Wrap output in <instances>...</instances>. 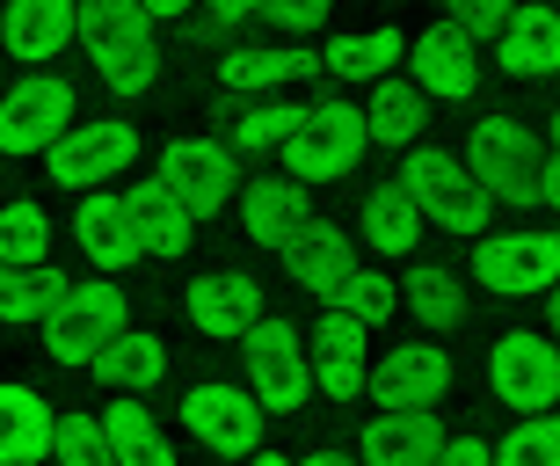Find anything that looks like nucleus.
Listing matches in <instances>:
<instances>
[{
  "instance_id": "nucleus-1",
  "label": "nucleus",
  "mask_w": 560,
  "mask_h": 466,
  "mask_svg": "<svg viewBox=\"0 0 560 466\" xmlns=\"http://www.w3.org/2000/svg\"><path fill=\"white\" fill-rule=\"evenodd\" d=\"M95 66V81L109 95H145L161 81V51H153V15L139 0H81V37H73Z\"/></svg>"
},
{
  "instance_id": "nucleus-2",
  "label": "nucleus",
  "mask_w": 560,
  "mask_h": 466,
  "mask_svg": "<svg viewBox=\"0 0 560 466\" xmlns=\"http://www.w3.org/2000/svg\"><path fill=\"white\" fill-rule=\"evenodd\" d=\"M125 328H131V299H125V284H109V270H103V277H88V284H66V299L44 314V358L88 372Z\"/></svg>"
},
{
  "instance_id": "nucleus-3",
  "label": "nucleus",
  "mask_w": 560,
  "mask_h": 466,
  "mask_svg": "<svg viewBox=\"0 0 560 466\" xmlns=\"http://www.w3.org/2000/svg\"><path fill=\"white\" fill-rule=\"evenodd\" d=\"M400 190L422 205V219L436 233H488V219H495V197L474 183L466 153H444V147H408Z\"/></svg>"
},
{
  "instance_id": "nucleus-4",
  "label": "nucleus",
  "mask_w": 560,
  "mask_h": 466,
  "mask_svg": "<svg viewBox=\"0 0 560 466\" xmlns=\"http://www.w3.org/2000/svg\"><path fill=\"white\" fill-rule=\"evenodd\" d=\"M241 372H248L255 401L270 408V416H299L313 401V350L284 314H262L241 336Z\"/></svg>"
},
{
  "instance_id": "nucleus-5",
  "label": "nucleus",
  "mask_w": 560,
  "mask_h": 466,
  "mask_svg": "<svg viewBox=\"0 0 560 466\" xmlns=\"http://www.w3.org/2000/svg\"><path fill=\"white\" fill-rule=\"evenodd\" d=\"M364 147H372L364 109L342 103V95H320V103H306L299 131L284 139V175H299V183H342L364 161Z\"/></svg>"
},
{
  "instance_id": "nucleus-6",
  "label": "nucleus",
  "mask_w": 560,
  "mask_h": 466,
  "mask_svg": "<svg viewBox=\"0 0 560 466\" xmlns=\"http://www.w3.org/2000/svg\"><path fill=\"white\" fill-rule=\"evenodd\" d=\"M466 168H474V183L495 205H539V175H546V147L532 139V131L517 125V117H480L474 139H466Z\"/></svg>"
},
{
  "instance_id": "nucleus-7",
  "label": "nucleus",
  "mask_w": 560,
  "mask_h": 466,
  "mask_svg": "<svg viewBox=\"0 0 560 466\" xmlns=\"http://www.w3.org/2000/svg\"><path fill=\"white\" fill-rule=\"evenodd\" d=\"M474 284L495 299H532L560 284V233L517 226V233H474Z\"/></svg>"
},
{
  "instance_id": "nucleus-8",
  "label": "nucleus",
  "mask_w": 560,
  "mask_h": 466,
  "mask_svg": "<svg viewBox=\"0 0 560 466\" xmlns=\"http://www.w3.org/2000/svg\"><path fill=\"white\" fill-rule=\"evenodd\" d=\"M488 394L517 416H539L560 408V342L539 328H510V336L488 342Z\"/></svg>"
},
{
  "instance_id": "nucleus-9",
  "label": "nucleus",
  "mask_w": 560,
  "mask_h": 466,
  "mask_svg": "<svg viewBox=\"0 0 560 466\" xmlns=\"http://www.w3.org/2000/svg\"><path fill=\"white\" fill-rule=\"evenodd\" d=\"M131 161H139V131L125 125V117H95V125H66L59 139H51V153H44V168H51V183L59 190H103L109 175H125Z\"/></svg>"
},
{
  "instance_id": "nucleus-10",
  "label": "nucleus",
  "mask_w": 560,
  "mask_h": 466,
  "mask_svg": "<svg viewBox=\"0 0 560 466\" xmlns=\"http://www.w3.org/2000/svg\"><path fill=\"white\" fill-rule=\"evenodd\" d=\"M73 125V88L59 73L30 66L8 95H0V153L8 161H30V153H51V139Z\"/></svg>"
},
{
  "instance_id": "nucleus-11",
  "label": "nucleus",
  "mask_w": 560,
  "mask_h": 466,
  "mask_svg": "<svg viewBox=\"0 0 560 466\" xmlns=\"http://www.w3.org/2000/svg\"><path fill=\"white\" fill-rule=\"evenodd\" d=\"M262 416L270 408L255 401V386H189L183 394V430L197 438L205 452H226V459H248V452H262Z\"/></svg>"
},
{
  "instance_id": "nucleus-12",
  "label": "nucleus",
  "mask_w": 560,
  "mask_h": 466,
  "mask_svg": "<svg viewBox=\"0 0 560 466\" xmlns=\"http://www.w3.org/2000/svg\"><path fill=\"white\" fill-rule=\"evenodd\" d=\"M153 175H161L197 219L226 212L233 197H241V161H233V147H219V139H167Z\"/></svg>"
},
{
  "instance_id": "nucleus-13",
  "label": "nucleus",
  "mask_w": 560,
  "mask_h": 466,
  "mask_svg": "<svg viewBox=\"0 0 560 466\" xmlns=\"http://www.w3.org/2000/svg\"><path fill=\"white\" fill-rule=\"evenodd\" d=\"M183 314H189V328H197V336L241 342L255 321H262V284H255L248 270H205V277H189Z\"/></svg>"
},
{
  "instance_id": "nucleus-14",
  "label": "nucleus",
  "mask_w": 560,
  "mask_h": 466,
  "mask_svg": "<svg viewBox=\"0 0 560 466\" xmlns=\"http://www.w3.org/2000/svg\"><path fill=\"white\" fill-rule=\"evenodd\" d=\"M408 66H416V88L430 103H474L480 88V51L458 22H436L422 37H408Z\"/></svg>"
},
{
  "instance_id": "nucleus-15",
  "label": "nucleus",
  "mask_w": 560,
  "mask_h": 466,
  "mask_svg": "<svg viewBox=\"0 0 560 466\" xmlns=\"http://www.w3.org/2000/svg\"><path fill=\"white\" fill-rule=\"evenodd\" d=\"M378 408H436L452 394V358L436 350V342H400L386 358L372 364V380H364Z\"/></svg>"
},
{
  "instance_id": "nucleus-16",
  "label": "nucleus",
  "mask_w": 560,
  "mask_h": 466,
  "mask_svg": "<svg viewBox=\"0 0 560 466\" xmlns=\"http://www.w3.org/2000/svg\"><path fill=\"white\" fill-rule=\"evenodd\" d=\"M277 255H284V277H291V284L328 306V299L350 284V270H357V233L328 226V219H306V226L291 233Z\"/></svg>"
},
{
  "instance_id": "nucleus-17",
  "label": "nucleus",
  "mask_w": 560,
  "mask_h": 466,
  "mask_svg": "<svg viewBox=\"0 0 560 466\" xmlns=\"http://www.w3.org/2000/svg\"><path fill=\"white\" fill-rule=\"evenodd\" d=\"M364 321L342 314V306H328L320 314V328L306 336L313 350V394H328V401H357L364 394V380H372V364H364Z\"/></svg>"
},
{
  "instance_id": "nucleus-18",
  "label": "nucleus",
  "mask_w": 560,
  "mask_h": 466,
  "mask_svg": "<svg viewBox=\"0 0 560 466\" xmlns=\"http://www.w3.org/2000/svg\"><path fill=\"white\" fill-rule=\"evenodd\" d=\"M73 241H81V255L95 263V270H131V263H145V241H139V219H131V197L81 190Z\"/></svg>"
},
{
  "instance_id": "nucleus-19",
  "label": "nucleus",
  "mask_w": 560,
  "mask_h": 466,
  "mask_svg": "<svg viewBox=\"0 0 560 466\" xmlns=\"http://www.w3.org/2000/svg\"><path fill=\"white\" fill-rule=\"evenodd\" d=\"M444 452V423L430 408H378L372 423L357 430V459L364 466H430Z\"/></svg>"
},
{
  "instance_id": "nucleus-20",
  "label": "nucleus",
  "mask_w": 560,
  "mask_h": 466,
  "mask_svg": "<svg viewBox=\"0 0 560 466\" xmlns=\"http://www.w3.org/2000/svg\"><path fill=\"white\" fill-rule=\"evenodd\" d=\"M241 233H248L255 248H284L291 233L313 219V205H306V183L299 175H255V183H241Z\"/></svg>"
},
{
  "instance_id": "nucleus-21",
  "label": "nucleus",
  "mask_w": 560,
  "mask_h": 466,
  "mask_svg": "<svg viewBox=\"0 0 560 466\" xmlns=\"http://www.w3.org/2000/svg\"><path fill=\"white\" fill-rule=\"evenodd\" d=\"M495 51H502V73H517V81H546V73H560V8H546V0H517L510 22L495 30Z\"/></svg>"
},
{
  "instance_id": "nucleus-22",
  "label": "nucleus",
  "mask_w": 560,
  "mask_h": 466,
  "mask_svg": "<svg viewBox=\"0 0 560 466\" xmlns=\"http://www.w3.org/2000/svg\"><path fill=\"white\" fill-rule=\"evenodd\" d=\"M320 73V51L313 44H233L219 59V81L241 88V95H277L291 81H313Z\"/></svg>"
},
{
  "instance_id": "nucleus-23",
  "label": "nucleus",
  "mask_w": 560,
  "mask_h": 466,
  "mask_svg": "<svg viewBox=\"0 0 560 466\" xmlns=\"http://www.w3.org/2000/svg\"><path fill=\"white\" fill-rule=\"evenodd\" d=\"M103 459L109 466H175V438L153 423L145 394H117L103 408Z\"/></svg>"
},
{
  "instance_id": "nucleus-24",
  "label": "nucleus",
  "mask_w": 560,
  "mask_h": 466,
  "mask_svg": "<svg viewBox=\"0 0 560 466\" xmlns=\"http://www.w3.org/2000/svg\"><path fill=\"white\" fill-rule=\"evenodd\" d=\"M81 37V0H8V30L0 44L15 51V59H59L66 44Z\"/></svg>"
},
{
  "instance_id": "nucleus-25",
  "label": "nucleus",
  "mask_w": 560,
  "mask_h": 466,
  "mask_svg": "<svg viewBox=\"0 0 560 466\" xmlns=\"http://www.w3.org/2000/svg\"><path fill=\"white\" fill-rule=\"evenodd\" d=\"M131 219H139V241H145V255H189V241H197V226H205V219L189 212L183 197L167 190L161 175H139V183H131Z\"/></svg>"
},
{
  "instance_id": "nucleus-26",
  "label": "nucleus",
  "mask_w": 560,
  "mask_h": 466,
  "mask_svg": "<svg viewBox=\"0 0 560 466\" xmlns=\"http://www.w3.org/2000/svg\"><path fill=\"white\" fill-rule=\"evenodd\" d=\"M422 233H430V219H422V205L400 190V183L364 190V205H357V241L372 255H416Z\"/></svg>"
},
{
  "instance_id": "nucleus-27",
  "label": "nucleus",
  "mask_w": 560,
  "mask_h": 466,
  "mask_svg": "<svg viewBox=\"0 0 560 466\" xmlns=\"http://www.w3.org/2000/svg\"><path fill=\"white\" fill-rule=\"evenodd\" d=\"M51 416L59 408L44 401L37 386L0 380V466H30L51 452Z\"/></svg>"
},
{
  "instance_id": "nucleus-28",
  "label": "nucleus",
  "mask_w": 560,
  "mask_h": 466,
  "mask_svg": "<svg viewBox=\"0 0 560 466\" xmlns=\"http://www.w3.org/2000/svg\"><path fill=\"white\" fill-rule=\"evenodd\" d=\"M88 372H95L103 386H117V394H153V386L167 380V342L153 336V328H125Z\"/></svg>"
},
{
  "instance_id": "nucleus-29",
  "label": "nucleus",
  "mask_w": 560,
  "mask_h": 466,
  "mask_svg": "<svg viewBox=\"0 0 560 466\" xmlns=\"http://www.w3.org/2000/svg\"><path fill=\"white\" fill-rule=\"evenodd\" d=\"M66 284H73V277L51 270V263H0V321H8V328H37L66 299Z\"/></svg>"
},
{
  "instance_id": "nucleus-30",
  "label": "nucleus",
  "mask_w": 560,
  "mask_h": 466,
  "mask_svg": "<svg viewBox=\"0 0 560 466\" xmlns=\"http://www.w3.org/2000/svg\"><path fill=\"white\" fill-rule=\"evenodd\" d=\"M400 59H408L400 30H350V37H328L320 73H335V81H386Z\"/></svg>"
},
{
  "instance_id": "nucleus-31",
  "label": "nucleus",
  "mask_w": 560,
  "mask_h": 466,
  "mask_svg": "<svg viewBox=\"0 0 560 466\" xmlns=\"http://www.w3.org/2000/svg\"><path fill=\"white\" fill-rule=\"evenodd\" d=\"M422 125H430V95L416 81H386L372 88V103H364V131H372V147H416Z\"/></svg>"
},
{
  "instance_id": "nucleus-32",
  "label": "nucleus",
  "mask_w": 560,
  "mask_h": 466,
  "mask_svg": "<svg viewBox=\"0 0 560 466\" xmlns=\"http://www.w3.org/2000/svg\"><path fill=\"white\" fill-rule=\"evenodd\" d=\"M400 306L422 321V328H458L466 321V292H458V277L444 263H416L408 284H400Z\"/></svg>"
},
{
  "instance_id": "nucleus-33",
  "label": "nucleus",
  "mask_w": 560,
  "mask_h": 466,
  "mask_svg": "<svg viewBox=\"0 0 560 466\" xmlns=\"http://www.w3.org/2000/svg\"><path fill=\"white\" fill-rule=\"evenodd\" d=\"M299 117H306V103H284V95H262V103H248L241 117H233V153L284 147L291 131H299Z\"/></svg>"
},
{
  "instance_id": "nucleus-34",
  "label": "nucleus",
  "mask_w": 560,
  "mask_h": 466,
  "mask_svg": "<svg viewBox=\"0 0 560 466\" xmlns=\"http://www.w3.org/2000/svg\"><path fill=\"white\" fill-rule=\"evenodd\" d=\"M0 263H51V219H44V205H30V197L0 205Z\"/></svg>"
},
{
  "instance_id": "nucleus-35",
  "label": "nucleus",
  "mask_w": 560,
  "mask_h": 466,
  "mask_svg": "<svg viewBox=\"0 0 560 466\" xmlns=\"http://www.w3.org/2000/svg\"><path fill=\"white\" fill-rule=\"evenodd\" d=\"M495 466H560V416L553 408L524 416V423L495 445Z\"/></svg>"
},
{
  "instance_id": "nucleus-36",
  "label": "nucleus",
  "mask_w": 560,
  "mask_h": 466,
  "mask_svg": "<svg viewBox=\"0 0 560 466\" xmlns=\"http://www.w3.org/2000/svg\"><path fill=\"white\" fill-rule=\"evenodd\" d=\"M328 306H342V314H357L364 328H386L394 321V306H400V284L386 270H350V284L328 299Z\"/></svg>"
},
{
  "instance_id": "nucleus-37",
  "label": "nucleus",
  "mask_w": 560,
  "mask_h": 466,
  "mask_svg": "<svg viewBox=\"0 0 560 466\" xmlns=\"http://www.w3.org/2000/svg\"><path fill=\"white\" fill-rule=\"evenodd\" d=\"M51 459L95 466V459H103V423H95L88 408H59V416H51Z\"/></svg>"
},
{
  "instance_id": "nucleus-38",
  "label": "nucleus",
  "mask_w": 560,
  "mask_h": 466,
  "mask_svg": "<svg viewBox=\"0 0 560 466\" xmlns=\"http://www.w3.org/2000/svg\"><path fill=\"white\" fill-rule=\"evenodd\" d=\"M510 8H517V0H444V22H458V30H466V37H495L502 22H510Z\"/></svg>"
},
{
  "instance_id": "nucleus-39",
  "label": "nucleus",
  "mask_w": 560,
  "mask_h": 466,
  "mask_svg": "<svg viewBox=\"0 0 560 466\" xmlns=\"http://www.w3.org/2000/svg\"><path fill=\"white\" fill-rule=\"evenodd\" d=\"M335 15V0H262V22H277L284 37H306Z\"/></svg>"
},
{
  "instance_id": "nucleus-40",
  "label": "nucleus",
  "mask_w": 560,
  "mask_h": 466,
  "mask_svg": "<svg viewBox=\"0 0 560 466\" xmlns=\"http://www.w3.org/2000/svg\"><path fill=\"white\" fill-rule=\"evenodd\" d=\"M248 22H262V0H211L205 8L211 37H233V30H248Z\"/></svg>"
},
{
  "instance_id": "nucleus-41",
  "label": "nucleus",
  "mask_w": 560,
  "mask_h": 466,
  "mask_svg": "<svg viewBox=\"0 0 560 466\" xmlns=\"http://www.w3.org/2000/svg\"><path fill=\"white\" fill-rule=\"evenodd\" d=\"M436 459L444 466H495V445H488V438H444Z\"/></svg>"
},
{
  "instance_id": "nucleus-42",
  "label": "nucleus",
  "mask_w": 560,
  "mask_h": 466,
  "mask_svg": "<svg viewBox=\"0 0 560 466\" xmlns=\"http://www.w3.org/2000/svg\"><path fill=\"white\" fill-rule=\"evenodd\" d=\"M539 205H553V212H560V147L546 153V175H539Z\"/></svg>"
},
{
  "instance_id": "nucleus-43",
  "label": "nucleus",
  "mask_w": 560,
  "mask_h": 466,
  "mask_svg": "<svg viewBox=\"0 0 560 466\" xmlns=\"http://www.w3.org/2000/svg\"><path fill=\"white\" fill-rule=\"evenodd\" d=\"M139 8H145V15H153V22H175V15H189L197 0H139Z\"/></svg>"
},
{
  "instance_id": "nucleus-44",
  "label": "nucleus",
  "mask_w": 560,
  "mask_h": 466,
  "mask_svg": "<svg viewBox=\"0 0 560 466\" xmlns=\"http://www.w3.org/2000/svg\"><path fill=\"white\" fill-rule=\"evenodd\" d=\"M546 299H553V342H560V284H553V292H546Z\"/></svg>"
},
{
  "instance_id": "nucleus-45",
  "label": "nucleus",
  "mask_w": 560,
  "mask_h": 466,
  "mask_svg": "<svg viewBox=\"0 0 560 466\" xmlns=\"http://www.w3.org/2000/svg\"><path fill=\"white\" fill-rule=\"evenodd\" d=\"M553 147H560V109H553Z\"/></svg>"
},
{
  "instance_id": "nucleus-46",
  "label": "nucleus",
  "mask_w": 560,
  "mask_h": 466,
  "mask_svg": "<svg viewBox=\"0 0 560 466\" xmlns=\"http://www.w3.org/2000/svg\"><path fill=\"white\" fill-rule=\"evenodd\" d=\"M0 30H8V0H0Z\"/></svg>"
}]
</instances>
